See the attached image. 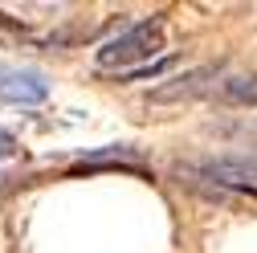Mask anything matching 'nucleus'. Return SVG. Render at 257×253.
I'll use <instances>...</instances> for the list:
<instances>
[{
  "label": "nucleus",
  "instance_id": "f257e3e1",
  "mask_svg": "<svg viewBox=\"0 0 257 253\" xmlns=\"http://www.w3.org/2000/svg\"><path fill=\"white\" fill-rule=\"evenodd\" d=\"M164 49V25L159 21H139L131 29H122L118 37H110L94 61H98L102 70H139V66H151V57Z\"/></svg>",
  "mask_w": 257,
  "mask_h": 253
},
{
  "label": "nucleus",
  "instance_id": "f03ea898",
  "mask_svg": "<svg viewBox=\"0 0 257 253\" xmlns=\"http://www.w3.org/2000/svg\"><path fill=\"white\" fill-rule=\"evenodd\" d=\"M188 172H196L200 180L237 188V192H249L257 200V155H216V160L204 164H184Z\"/></svg>",
  "mask_w": 257,
  "mask_h": 253
},
{
  "label": "nucleus",
  "instance_id": "7ed1b4c3",
  "mask_svg": "<svg viewBox=\"0 0 257 253\" xmlns=\"http://www.w3.org/2000/svg\"><path fill=\"white\" fill-rule=\"evenodd\" d=\"M224 74L216 66H196V70H188L180 78H168L164 86H155L147 98L151 102H192V98H212V90Z\"/></svg>",
  "mask_w": 257,
  "mask_h": 253
},
{
  "label": "nucleus",
  "instance_id": "20e7f679",
  "mask_svg": "<svg viewBox=\"0 0 257 253\" xmlns=\"http://www.w3.org/2000/svg\"><path fill=\"white\" fill-rule=\"evenodd\" d=\"M49 98V86L33 70H0V102L13 106H37Z\"/></svg>",
  "mask_w": 257,
  "mask_h": 253
},
{
  "label": "nucleus",
  "instance_id": "39448f33",
  "mask_svg": "<svg viewBox=\"0 0 257 253\" xmlns=\"http://www.w3.org/2000/svg\"><path fill=\"white\" fill-rule=\"evenodd\" d=\"M212 98H216L220 106H253V102H257V82L245 78V74H229V78L216 82Z\"/></svg>",
  "mask_w": 257,
  "mask_h": 253
},
{
  "label": "nucleus",
  "instance_id": "423d86ee",
  "mask_svg": "<svg viewBox=\"0 0 257 253\" xmlns=\"http://www.w3.org/2000/svg\"><path fill=\"white\" fill-rule=\"evenodd\" d=\"M13 151H17V139H13L9 131H5V126H0V160H9Z\"/></svg>",
  "mask_w": 257,
  "mask_h": 253
}]
</instances>
